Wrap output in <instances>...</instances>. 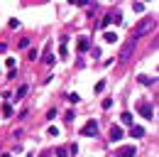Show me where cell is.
Returning a JSON list of instances; mask_svg holds the SVG:
<instances>
[{"label":"cell","instance_id":"obj_22","mask_svg":"<svg viewBox=\"0 0 159 157\" xmlns=\"http://www.w3.org/2000/svg\"><path fill=\"white\" fill-rule=\"evenodd\" d=\"M74 118H76V113H74V111H69V113L64 116V120H66V123H74Z\"/></svg>","mask_w":159,"mask_h":157},{"label":"cell","instance_id":"obj_5","mask_svg":"<svg viewBox=\"0 0 159 157\" xmlns=\"http://www.w3.org/2000/svg\"><path fill=\"white\" fill-rule=\"evenodd\" d=\"M137 155V150H135V145H125V147H120L115 150V155L113 157H135Z\"/></svg>","mask_w":159,"mask_h":157},{"label":"cell","instance_id":"obj_26","mask_svg":"<svg viewBox=\"0 0 159 157\" xmlns=\"http://www.w3.org/2000/svg\"><path fill=\"white\" fill-rule=\"evenodd\" d=\"M20 27V20H10V30H17Z\"/></svg>","mask_w":159,"mask_h":157},{"label":"cell","instance_id":"obj_27","mask_svg":"<svg viewBox=\"0 0 159 157\" xmlns=\"http://www.w3.org/2000/svg\"><path fill=\"white\" fill-rule=\"evenodd\" d=\"M27 116H30V111L25 108V111H20V116H17V118H20V120H25V118H27Z\"/></svg>","mask_w":159,"mask_h":157},{"label":"cell","instance_id":"obj_2","mask_svg":"<svg viewBox=\"0 0 159 157\" xmlns=\"http://www.w3.org/2000/svg\"><path fill=\"white\" fill-rule=\"evenodd\" d=\"M135 47H137V39H132V37L122 44V49H120V54H118V61H120V64H127V61H130L132 52H135Z\"/></svg>","mask_w":159,"mask_h":157},{"label":"cell","instance_id":"obj_20","mask_svg":"<svg viewBox=\"0 0 159 157\" xmlns=\"http://www.w3.org/2000/svg\"><path fill=\"white\" fill-rule=\"evenodd\" d=\"M66 155H69V147H64V145L57 147V157H66Z\"/></svg>","mask_w":159,"mask_h":157},{"label":"cell","instance_id":"obj_6","mask_svg":"<svg viewBox=\"0 0 159 157\" xmlns=\"http://www.w3.org/2000/svg\"><path fill=\"white\" fill-rule=\"evenodd\" d=\"M27 91H30V86H27V83H22L20 88L15 91V96H10V101H15V103H17V101H22V98L27 96Z\"/></svg>","mask_w":159,"mask_h":157},{"label":"cell","instance_id":"obj_3","mask_svg":"<svg viewBox=\"0 0 159 157\" xmlns=\"http://www.w3.org/2000/svg\"><path fill=\"white\" fill-rule=\"evenodd\" d=\"M137 113L144 118V120H154V106L147 103V101H139L137 103Z\"/></svg>","mask_w":159,"mask_h":157},{"label":"cell","instance_id":"obj_15","mask_svg":"<svg viewBox=\"0 0 159 157\" xmlns=\"http://www.w3.org/2000/svg\"><path fill=\"white\" fill-rule=\"evenodd\" d=\"M110 17H113L115 25H122V15H120V10H113V12H110Z\"/></svg>","mask_w":159,"mask_h":157},{"label":"cell","instance_id":"obj_18","mask_svg":"<svg viewBox=\"0 0 159 157\" xmlns=\"http://www.w3.org/2000/svg\"><path fill=\"white\" fill-rule=\"evenodd\" d=\"M27 59H32V61H34V59H39V49H37V47H34V49H30V52H27Z\"/></svg>","mask_w":159,"mask_h":157},{"label":"cell","instance_id":"obj_4","mask_svg":"<svg viewBox=\"0 0 159 157\" xmlns=\"http://www.w3.org/2000/svg\"><path fill=\"white\" fill-rule=\"evenodd\" d=\"M100 128H98V120H88L83 128H81V135L83 137H98Z\"/></svg>","mask_w":159,"mask_h":157},{"label":"cell","instance_id":"obj_7","mask_svg":"<svg viewBox=\"0 0 159 157\" xmlns=\"http://www.w3.org/2000/svg\"><path fill=\"white\" fill-rule=\"evenodd\" d=\"M110 140H113V142L122 140V128H120V125H113V128H110Z\"/></svg>","mask_w":159,"mask_h":157},{"label":"cell","instance_id":"obj_17","mask_svg":"<svg viewBox=\"0 0 159 157\" xmlns=\"http://www.w3.org/2000/svg\"><path fill=\"white\" fill-rule=\"evenodd\" d=\"M2 116H5V118L12 116V106H10V103H2Z\"/></svg>","mask_w":159,"mask_h":157},{"label":"cell","instance_id":"obj_16","mask_svg":"<svg viewBox=\"0 0 159 157\" xmlns=\"http://www.w3.org/2000/svg\"><path fill=\"white\" fill-rule=\"evenodd\" d=\"M120 120H122V125H132V113H122Z\"/></svg>","mask_w":159,"mask_h":157},{"label":"cell","instance_id":"obj_10","mask_svg":"<svg viewBox=\"0 0 159 157\" xmlns=\"http://www.w3.org/2000/svg\"><path fill=\"white\" fill-rule=\"evenodd\" d=\"M91 49V42H88V37H79V52L83 54V52H88Z\"/></svg>","mask_w":159,"mask_h":157},{"label":"cell","instance_id":"obj_12","mask_svg":"<svg viewBox=\"0 0 159 157\" xmlns=\"http://www.w3.org/2000/svg\"><path fill=\"white\" fill-rule=\"evenodd\" d=\"M103 42H108V44H115V42H118V35H115V32H105V35H103Z\"/></svg>","mask_w":159,"mask_h":157},{"label":"cell","instance_id":"obj_23","mask_svg":"<svg viewBox=\"0 0 159 157\" xmlns=\"http://www.w3.org/2000/svg\"><path fill=\"white\" fill-rule=\"evenodd\" d=\"M49 135L57 137V135H59V128H57V125H52V128H49Z\"/></svg>","mask_w":159,"mask_h":157},{"label":"cell","instance_id":"obj_9","mask_svg":"<svg viewBox=\"0 0 159 157\" xmlns=\"http://www.w3.org/2000/svg\"><path fill=\"white\" fill-rule=\"evenodd\" d=\"M130 135H132V137H144V128L132 123V125H130Z\"/></svg>","mask_w":159,"mask_h":157},{"label":"cell","instance_id":"obj_24","mask_svg":"<svg viewBox=\"0 0 159 157\" xmlns=\"http://www.w3.org/2000/svg\"><path fill=\"white\" fill-rule=\"evenodd\" d=\"M132 10H135V12H142V10H144V5H142V2H135V5H132Z\"/></svg>","mask_w":159,"mask_h":157},{"label":"cell","instance_id":"obj_21","mask_svg":"<svg viewBox=\"0 0 159 157\" xmlns=\"http://www.w3.org/2000/svg\"><path fill=\"white\" fill-rule=\"evenodd\" d=\"M110 106H113V98H105V101H103V103H100V108H103V111H108V108H110Z\"/></svg>","mask_w":159,"mask_h":157},{"label":"cell","instance_id":"obj_25","mask_svg":"<svg viewBox=\"0 0 159 157\" xmlns=\"http://www.w3.org/2000/svg\"><path fill=\"white\" fill-rule=\"evenodd\" d=\"M54 118H57V108H52V111L47 113V120H54Z\"/></svg>","mask_w":159,"mask_h":157},{"label":"cell","instance_id":"obj_11","mask_svg":"<svg viewBox=\"0 0 159 157\" xmlns=\"http://www.w3.org/2000/svg\"><path fill=\"white\" fill-rule=\"evenodd\" d=\"M139 83H142V86H154V83H157V76H139Z\"/></svg>","mask_w":159,"mask_h":157},{"label":"cell","instance_id":"obj_1","mask_svg":"<svg viewBox=\"0 0 159 157\" xmlns=\"http://www.w3.org/2000/svg\"><path fill=\"white\" fill-rule=\"evenodd\" d=\"M154 27H157V17H154V15H152V17L139 20L137 25L132 27V39H142V37H147V35H152Z\"/></svg>","mask_w":159,"mask_h":157},{"label":"cell","instance_id":"obj_19","mask_svg":"<svg viewBox=\"0 0 159 157\" xmlns=\"http://www.w3.org/2000/svg\"><path fill=\"white\" fill-rule=\"evenodd\" d=\"M66 101H69V103H79L81 96H79V93H69V96H66Z\"/></svg>","mask_w":159,"mask_h":157},{"label":"cell","instance_id":"obj_28","mask_svg":"<svg viewBox=\"0 0 159 157\" xmlns=\"http://www.w3.org/2000/svg\"><path fill=\"white\" fill-rule=\"evenodd\" d=\"M5 52H7V44H5V42H0V54H5Z\"/></svg>","mask_w":159,"mask_h":157},{"label":"cell","instance_id":"obj_8","mask_svg":"<svg viewBox=\"0 0 159 157\" xmlns=\"http://www.w3.org/2000/svg\"><path fill=\"white\" fill-rule=\"evenodd\" d=\"M42 61H44L47 66H52V64H54V52H52V47H47V49H44V57H42Z\"/></svg>","mask_w":159,"mask_h":157},{"label":"cell","instance_id":"obj_13","mask_svg":"<svg viewBox=\"0 0 159 157\" xmlns=\"http://www.w3.org/2000/svg\"><path fill=\"white\" fill-rule=\"evenodd\" d=\"M110 22H113V17H110V12H108V15H105V17H103V20L98 22V27H100V30H105V27H108Z\"/></svg>","mask_w":159,"mask_h":157},{"label":"cell","instance_id":"obj_14","mask_svg":"<svg viewBox=\"0 0 159 157\" xmlns=\"http://www.w3.org/2000/svg\"><path fill=\"white\" fill-rule=\"evenodd\" d=\"M30 44H32V39H30V37H22L20 42H17V47H20V49H30Z\"/></svg>","mask_w":159,"mask_h":157},{"label":"cell","instance_id":"obj_29","mask_svg":"<svg viewBox=\"0 0 159 157\" xmlns=\"http://www.w3.org/2000/svg\"><path fill=\"white\" fill-rule=\"evenodd\" d=\"M0 157H12V155H10V152H2V155H0Z\"/></svg>","mask_w":159,"mask_h":157}]
</instances>
